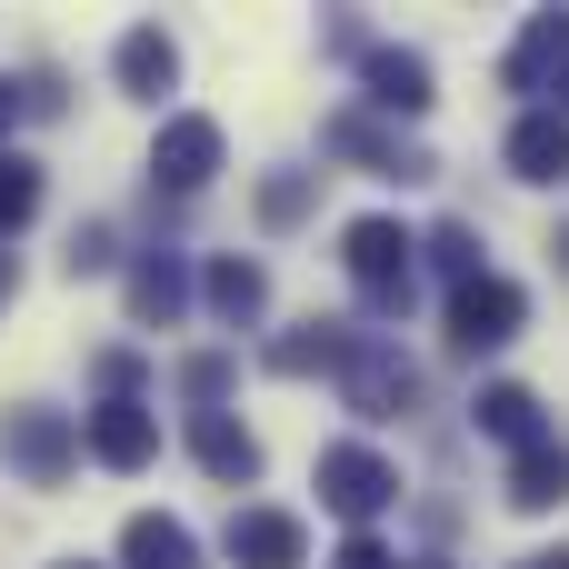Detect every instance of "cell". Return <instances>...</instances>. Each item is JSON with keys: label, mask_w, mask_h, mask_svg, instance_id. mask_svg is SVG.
I'll return each mask as SVG.
<instances>
[{"label": "cell", "mask_w": 569, "mask_h": 569, "mask_svg": "<svg viewBox=\"0 0 569 569\" xmlns=\"http://www.w3.org/2000/svg\"><path fill=\"white\" fill-rule=\"evenodd\" d=\"M569 500V440H540L510 460V510H560Z\"/></svg>", "instance_id": "cell-19"}, {"label": "cell", "mask_w": 569, "mask_h": 569, "mask_svg": "<svg viewBox=\"0 0 569 569\" xmlns=\"http://www.w3.org/2000/svg\"><path fill=\"white\" fill-rule=\"evenodd\" d=\"M520 320H530V300H520V280H500V270H480V280L450 290V350H460V360L520 340Z\"/></svg>", "instance_id": "cell-3"}, {"label": "cell", "mask_w": 569, "mask_h": 569, "mask_svg": "<svg viewBox=\"0 0 569 569\" xmlns=\"http://www.w3.org/2000/svg\"><path fill=\"white\" fill-rule=\"evenodd\" d=\"M190 460H200L220 490H250V480H260V440H250L230 410H190Z\"/></svg>", "instance_id": "cell-10"}, {"label": "cell", "mask_w": 569, "mask_h": 569, "mask_svg": "<svg viewBox=\"0 0 569 569\" xmlns=\"http://www.w3.org/2000/svg\"><path fill=\"white\" fill-rule=\"evenodd\" d=\"M110 70H120V90H130V100H160V90L180 80V40H170L160 20H130V30H120V50H110Z\"/></svg>", "instance_id": "cell-12"}, {"label": "cell", "mask_w": 569, "mask_h": 569, "mask_svg": "<svg viewBox=\"0 0 569 569\" xmlns=\"http://www.w3.org/2000/svg\"><path fill=\"white\" fill-rule=\"evenodd\" d=\"M560 110H569V70H560Z\"/></svg>", "instance_id": "cell-32"}, {"label": "cell", "mask_w": 569, "mask_h": 569, "mask_svg": "<svg viewBox=\"0 0 569 569\" xmlns=\"http://www.w3.org/2000/svg\"><path fill=\"white\" fill-rule=\"evenodd\" d=\"M360 80H370V110H390V120H420L440 100L420 50H360Z\"/></svg>", "instance_id": "cell-13"}, {"label": "cell", "mask_w": 569, "mask_h": 569, "mask_svg": "<svg viewBox=\"0 0 569 569\" xmlns=\"http://www.w3.org/2000/svg\"><path fill=\"white\" fill-rule=\"evenodd\" d=\"M120 569H200V550H190V530H180L170 510H140V520L120 530Z\"/></svg>", "instance_id": "cell-18"}, {"label": "cell", "mask_w": 569, "mask_h": 569, "mask_svg": "<svg viewBox=\"0 0 569 569\" xmlns=\"http://www.w3.org/2000/svg\"><path fill=\"white\" fill-rule=\"evenodd\" d=\"M340 260H350V280H360L370 310H410V260H420V240H410L390 210L350 220V230H340Z\"/></svg>", "instance_id": "cell-2"}, {"label": "cell", "mask_w": 569, "mask_h": 569, "mask_svg": "<svg viewBox=\"0 0 569 569\" xmlns=\"http://www.w3.org/2000/svg\"><path fill=\"white\" fill-rule=\"evenodd\" d=\"M10 120H20V80H0V130H10Z\"/></svg>", "instance_id": "cell-30"}, {"label": "cell", "mask_w": 569, "mask_h": 569, "mask_svg": "<svg viewBox=\"0 0 569 569\" xmlns=\"http://www.w3.org/2000/svg\"><path fill=\"white\" fill-rule=\"evenodd\" d=\"M320 140H330V150H340V160H360V170H370V180H400V190H410V180H430V170H440V160H430V150H420V140H400V130H380V120H370V110H340V120H330V130H320Z\"/></svg>", "instance_id": "cell-6"}, {"label": "cell", "mask_w": 569, "mask_h": 569, "mask_svg": "<svg viewBox=\"0 0 569 569\" xmlns=\"http://www.w3.org/2000/svg\"><path fill=\"white\" fill-rule=\"evenodd\" d=\"M180 390H190V400H220V390H230V350H200V360L180 370Z\"/></svg>", "instance_id": "cell-26"}, {"label": "cell", "mask_w": 569, "mask_h": 569, "mask_svg": "<svg viewBox=\"0 0 569 569\" xmlns=\"http://www.w3.org/2000/svg\"><path fill=\"white\" fill-rule=\"evenodd\" d=\"M350 350H360V330L350 320H300L290 340H270L260 360L280 370V380H300V370H350Z\"/></svg>", "instance_id": "cell-16"}, {"label": "cell", "mask_w": 569, "mask_h": 569, "mask_svg": "<svg viewBox=\"0 0 569 569\" xmlns=\"http://www.w3.org/2000/svg\"><path fill=\"white\" fill-rule=\"evenodd\" d=\"M10 290H20V260H10V250H0V310H10Z\"/></svg>", "instance_id": "cell-31"}, {"label": "cell", "mask_w": 569, "mask_h": 569, "mask_svg": "<svg viewBox=\"0 0 569 569\" xmlns=\"http://www.w3.org/2000/svg\"><path fill=\"white\" fill-rule=\"evenodd\" d=\"M560 260H569V230H560Z\"/></svg>", "instance_id": "cell-34"}, {"label": "cell", "mask_w": 569, "mask_h": 569, "mask_svg": "<svg viewBox=\"0 0 569 569\" xmlns=\"http://www.w3.org/2000/svg\"><path fill=\"white\" fill-rule=\"evenodd\" d=\"M80 450H90V430H80L70 410H40V400H20V410H0V460H10V470H20L30 490H60Z\"/></svg>", "instance_id": "cell-1"}, {"label": "cell", "mask_w": 569, "mask_h": 569, "mask_svg": "<svg viewBox=\"0 0 569 569\" xmlns=\"http://www.w3.org/2000/svg\"><path fill=\"white\" fill-rule=\"evenodd\" d=\"M90 380H100L110 400H140V350H100V360H90Z\"/></svg>", "instance_id": "cell-25"}, {"label": "cell", "mask_w": 569, "mask_h": 569, "mask_svg": "<svg viewBox=\"0 0 569 569\" xmlns=\"http://www.w3.org/2000/svg\"><path fill=\"white\" fill-rule=\"evenodd\" d=\"M260 220H270V230L310 220V170H270V180H260Z\"/></svg>", "instance_id": "cell-23"}, {"label": "cell", "mask_w": 569, "mask_h": 569, "mask_svg": "<svg viewBox=\"0 0 569 569\" xmlns=\"http://www.w3.org/2000/svg\"><path fill=\"white\" fill-rule=\"evenodd\" d=\"M340 400H350L360 420H400V410L420 400V370L400 360V340L360 330V350H350V370H340Z\"/></svg>", "instance_id": "cell-4"}, {"label": "cell", "mask_w": 569, "mask_h": 569, "mask_svg": "<svg viewBox=\"0 0 569 569\" xmlns=\"http://www.w3.org/2000/svg\"><path fill=\"white\" fill-rule=\"evenodd\" d=\"M430 569H440V560H430Z\"/></svg>", "instance_id": "cell-35"}, {"label": "cell", "mask_w": 569, "mask_h": 569, "mask_svg": "<svg viewBox=\"0 0 569 569\" xmlns=\"http://www.w3.org/2000/svg\"><path fill=\"white\" fill-rule=\"evenodd\" d=\"M220 550H230V569H300L310 560V530L290 510H230Z\"/></svg>", "instance_id": "cell-8"}, {"label": "cell", "mask_w": 569, "mask_h": 569, "mask_svg": "<svg viewBox=\"0 0 569 569\" xmlns=\"http://www.w3.org/2000/svg\"><path fill=\"white\" fill-rule=\"evenodd\" d=\"M180 310H190V270H180V250H140V260H130V320L170 330Z\"/></svg>", "instance_id": "cell-15"}, {"label": "cell", "mask_w": 569, "mask_h": 569, "mask_svg": "<svg viewBox=\"0 0 569 569\" xmlns=\"http://www.w3.org/2000/svg\"><path fill=\"white\" fill-rule=\"evenodd\" d=\"M420 250H430V260L450 270V290H460V280H480V230H470V220H440V230H430Z\"/></svg>", "instance_id": "cell-22"}, {"label": "cell", "mask_w": 569, "mask_h": 569, "mask_svg": "<svg viewBox=\"0 0 569 569\" xmlns=\"http://www.w3.org/2000/svg\"><path fill=\"white\" fill-rule=\"evenodd\" d=\"M560 70H569V10H530V30L500 60V90H550Z\"/></svg>", "instance_id": "cell-11"}, {"label": "cell", "mask_w": 569, "mask_h": 569, "mask_svg": "<svg viewBox=\"0 0 569 569\" xmlns=\"http://www.w3.org/2000/svg\"><path fill=\"white\" fill-rule=\"evenodd\" d=\"M320 500H330L340 520H380V510L400 500V470H390L370 440H330V450H320Z\"/></svg>", "instance_id": "cell-5"}, {"label": "cell", "mask_w": 569, "mask_h": 569, "mask_svg": "<svg viewBox=\"0 0 569 569\" xmlns=\"http://www.w3.org/2000/svg\"><path fill=\"white\" fill-rule=\"evenodd\" d=\"M80 430H90V460H100V470H140V460L160 450V420H150V400H100Z\"/></svg>", "instance_id": "cell-9"}, {"label": "cell", "mask_w": 569, "mask_h": 569, "mask_svg": "<svg viewBox=\"0 0 569 569\" xmlns=\"http://www.w3.org/2000/svg\"><path fill=\"white\" fill-rule=\"evenodd\" d=\"M520 569H569V540H560V550H530Z\"/></svg>", "instance_id": "cell-29"}, {"label": "cell", "mask_w": 569, "mask_h": 569, "mask_svg": "<svg viewBox=\"0 0 569 569\" xmlns=\"http://www.w3.org/2000/svg\"><path fill=\"white\" fill-rule=\"evenodd\" d=\"M210 170H220V120H200V110L160 120V140H150V180H160V190H210Z\"/></svg>", "instance_id": "cell-7"}, {"label": "cell", "mask_w": 569, "mask_h": 569, "mask_svg": "<svg viewBox=\"0 0 569 569\" xmlns=\"http://www.w3.org/2000/svg\"><path fill=\"white\" fill-rule=\"evenodd\" d=\"M470 420H480V440H510V450H540L550 430H540V390H520V380H490L480 400H470Z\"/></svg>", "instance_id": "cell-17"}, {"label": "cell", "mask_w": 569, "mask_h": 569, "mask_svg": "<svg viewBox=\"0 0 569 569\" xmlns=\"http://www.w3.org/2000/svg\"><path fill=\"white\" fill-rule=\"evenodd\" d=\"M510 180H569V110H520L510 120Z\"/></svg>", "instance_id": "cell-14"}, {"label": "cell", "mask_w": 569, "mask_h": 569, "mask_svg": "<svg viewBox=\"0 0 569 569\" xmlns=\"http://www.w3.org/2000/svg\"><path fill=\"white\" fill-rule=\"evenodd\" d=\"M200 290H210V310H220V320H260L270 270H260V260H210V280H200Z\"/></svg>", "instance_id": "cell-20"}, {"label": "cell", "mask_w": 569, "mask_h": 569, "mask_svg": "<svg viewBox=\"0 0 569 569\" xmlns=\"http://www.w3.org/2000/svg\"><path fill=\"white\" fill-rule=\"evenodd\" d=\"M60 260H70V280H80V270H110V260H120V250H110V220H80Z\"/></svg>", "instance_id": "cell-24"}, {"label": "cell", "mask_w": 569, "mask_h": 569, "mask_svg": "<svg viewBox=\"0 0 569 569\" xmlns=\"http://www.w3.org/2000/svg\"><path fill=\"white\" fill-rule=\"evenodd\" d=\"M20 110H30V120H50V110H60V80H50V70H30V80H20Z\"/></svg>", "instance_id": "cell-28"}, {"label": "cell", "mask_w": 569, "mask_h": 569, "mask_svg": "<svg viewBox=\"0 0 569 569\" xmlns=\"http://www.w3.org/2000/svg\"><path fill=\"white\" fill-rule=\"evenodd\" d=\"M60 569H90V560H60Z\"/></svg>", "instance_id": "cell-33"}, {"label": "cell", "mask_w": 569, "mask_h": 569, "mask_svg": "<svg viewBox=\"0 0 569 569\" xmlns=\"http://www.w3.org/2000/svg\"><path fill=\"white\" fill-rule=\"evenodd\" d=\"M40 210V160H20V150H0V240L20 230Z\"/></svg>", "instance_id": "cell-21"}, {"label": "cell", "mask_w": 569, "mask_h": 569, "mask_svg": "<svg viewBox=\"0 0 569 569\" xmlns=\"http://www.w3.org/2000/svg\"><path fill=\"white\" fill-rule=\"evenodd\" d=\"M330 569H400V560H390V550H380V540L360 530V540H340V560H330Z\"/></svg>", "instance_id": "cell-27"}]
</instances>
